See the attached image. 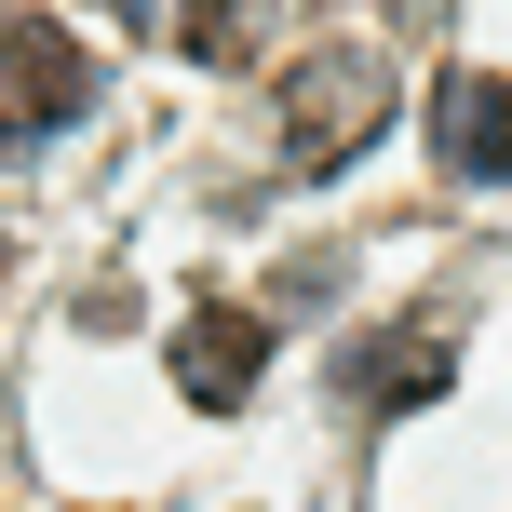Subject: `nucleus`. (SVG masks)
Returning a JSON list of instances; mask_svg holds the SVG:
<instances>
[{"label": "nucleus", "instance_id": "nucleus-6", "mask_svg": "<svg viewBox=\"0 0 512 512\" xmlns=\"http://www.w3.org/2000/svg\"><path fill=\"white\" fill-rule=\"evenodd\" d=\"M256 14H270V0H189V14H176V41L203 54V68H230V54L256 41Z\"/></svg>", "mask_w": 512, "mask_h": 512}, {"label": "nucleus", "instance_id": "nucleus-3", "mask_svg": "<svg viewBox=\"0 0 512 512\" xmlns=\"http://www.w3.org/2000/svg\"><path fill=\"white\" fill-rule=\"evenodd\" d=\"M256 364H270V324H256V310L203 297V310L176 324V391H189L203 418H230V405H243V391H256Z\"/></svg>", "mask_w": 512, "mask_h": 512}, {"label": "nucleus", "instance_id": "nucleus-1", "mask_svg": "<svg viewBox=\"0 0 512 512\" xmlns=\"http://www.w3.org/2000/svg\"><path fill=\"white\" fill-rule=\"evenodd\" d=\"M391 122V54L324 41L310 68H283V176H337L351 149H378Z\"/></svg>", "mask_w": 512, "mask_h": 512}, {"label": "nucleus", "instance_id": "nucleus-5", "mask_svg": "<svg viewBox=\"0 0 512 512\" xmlns=\"http://www.w3.org/2000/svg\"><path fill=\"white\" fill-rule=\"evenodd\" d=\"M351 405H378V418H405V405H432L445 378H459V351H445V324H391V337H364L351 364Z\"/></svg>", "mask_w": 512, "mask_h": 512}, {"label": "nucleus", "instance_id": "nucleus-4", "mask_svg": "<svg viewBox=\"0 0 512 512\" xmlns=\"http://www.w3.org/2000/svg\"><path fill=\"white\" fill-rule=\"evenodd\" d=\"M432 149H445V176H512V81H486V68H445L432 81Z\"/></svg>", "mask_w": 512, "mask_h": 512}, {"label": "nucleus", "instance_id": "nucleus-2", "mask_svg": "<svg viewBox=\"0 0 512 512\" xmlns=\"http://www.w3.org/2000/svg\"><path fill=\"white\" fill-rule=\"evenodd\" d=\"M81 108H95V54H81L54 14H14V27H0V149L81 122Z\"/></svg>", "mask_w": 512, "mask_h": 512}]
</instances>
